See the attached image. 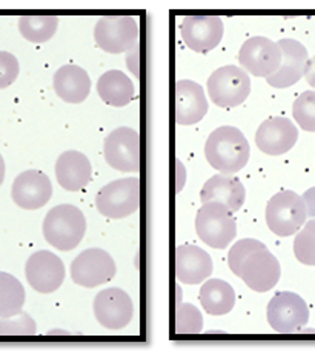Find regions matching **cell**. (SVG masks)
<instances>
[{
	"mask_svg": "<svg viewBox=\"0 0 315 351\" xmlns=\"http://www.w3.org/2000/svg\"><path fill=\"white\" fill-rule=\"evenodd\" d=\"M200 200L201 204L220 202L236 213L247 200V190L234 174H217L205 182L200 191Z\"/></svg>",
	"mask_w": 315,
	"mask_h": 351,
	"instance_id": "21",
	"label": "cell"
},
{
	"mask_svg": "<svg viewBox=\"0 0 315 351\" xmlns=\"http://www.w3.org/2000/svg\"><path fill=\"white\" fill-rule=\"evenodd\" d=\"M92 311L96 321L106 330L118 331L128 327L134 316V305L129 294L122 288H105L94 298Z\"/></svg>",
	"mask_w": 315,
	"mask_h": 351,
	"instance_id": "13",
	"label": "cell"
},
{
	"mask_svg": "<svg viewBox=\"0 0 315 351\" xmlns=\"http://www.w3.org/2000/svg\"><path fill=\"white\" fill-rule=\"evenodd\" d=\"M25 288L10 273L0 271V319L16 316L25 305Z\"/></svg>",
	"mask_w": 315,
	"mask_h": 351,
	"instance_id": "27",
	"label": "cell"
},
{
	"mask_svg": "<svg viewBox=\"0 0 315 351\" xmlns=\"http://www.w3.org/2000/svg\"><path fill=\"white\" fill-rule=\"evenodd\" d=\"M100 215L108 219H125L140 208V178H123L106 184L96 196Z\"/></svg>",
	"mask_w": 315,
	"mask_h": 351,
	"instance_id": "6",
	"label": "cell"
},
{
	"mask_svg": "<svg viewBox=\"0 0 315 351\" xmlns=\"http://www.w3.org/2000/svg\"><path fill=\"white\" fill-rule=\"evenodd\" d=\"M97 93L106 105L122 108L129 105L136 97V88L132 80L121 70H110L97 82Z\"/></svg>",
	"mask_w": 315,
	"mask_h": 351,
	"instance_id": "24",
	"label": "cell"
},
{
	"mask_svg": "<svg viewBox=\"0 0 315 351\" xmlns=\"http://www.w3.org/2000/svg\"><path fill=\"white\" fill-rule=\"evenodd\" d=\"M5 180V160L2 158V154H0V185L3 184Z\"/></svg>",
	"mask_w": 315,
	"mask_h": 351,
	"instance_id": "37",
	"label": "cell"
},
{
	"mask_svg": "<svg viewBox=\"0 0 315 351\" xmlns=\"http://www.w3.org/2000/svg\"><path fill=\"white\" fill-rule=\"evenodd\" d=\"M251 156L249 142L240 130L231 125L218 127L207 136L205 158L220 174H236L247 167Z\"/></svg>",
	"mask_w": 315,
	"mask_h": 351,
	"instance_id": "2",
	"label": "cell"
},
{
	"mask_svg": "<svg viewBox=\"0 0 315 351\" xmlns=\"http://www.w3.org/2000/svg\"><path fill=\"white\" fill-rule=\"evenodd\" d=\"M294 121L301 130L315 133V90L301 93L292 105Z\"/></svg>",
	"mask_w": 315,
	"mask_h": 351,
	"instance_id": "30",
	"label": "cell"
},
{
	"mask_svg": "<svg viewBox=\"0 0 315 351\" xmlns=\"http://www.w3.org/2000/svg\"><path fill=\"white\" fill-rule=\"evenodd\" d=\"M228 267L247 287L257 293L273 290L281 276L279 259L257 239L236 242L228 253Z\"/></svg>",
	"mask_w": 315,
	"mask_h": 351,
	"instance_id": "1",
	"label": "cell"
},
{
	"mask_svg": "<svg viewBox=\"0 0 315 351\" xmlns=\"http://www.w3.org/2000/svg\"><path fill=\"white\" fill-rule=\"evenodd\" d=\"M307 210L303 197L291 190L274 194L268 200L264 219L268 228L279 237H289L299 233L306 223Z\"/></svg>",
	"mask_w": 315,
	"mask_h": 351,
	"instance_id": "5",
	"label": "cell"
},
{
	"mask_svg": "<svg viewBox=\"0 0 315 351\" xmlns=\"http://www.w3.org/2000/svg\"><path fill=\"white\" fill-rule=\"evenodd\" d=\"M207 99L203 86L194 80H179L175 84V122L194 125L207 114Z\"/></svg>",
	"mask_w": 315,
	"mask_h": 351,
	"instance_id": "20",
	"label": "cell"
},
{
	"mask_svg": "<svg viewBox=\"0 0 315 351\" xmlns=\"http://www.w3.org/2000/svg\"><path fill=\"white\" fill-rule=\"evenodd\" d=\"M43 237L55 250L71 252L86 233V219L77 206L63 204L48 211L42 225Z\"/></svg>",
	"mask_w": 315,
	"mask_h": 351,
	"instance_id": "3",
	"label": "cell"
},
{
	"mask_svg": "<svg viewBox=\"0 0 315 351\" xmlns=\"http://www.w3.org/2000/svg\"><path fill=\"white\" fill-rule=\"evenodd\" d=\"M54 91L63 102L81 104L91 93V79L84 68L79 65H63L53 77Z\"/></svg>",
	"mask_w": 315,
	"mask_h": 351,
	"instance_id": "23",
	"label": "cell"
},
{
	"mask_svg": "<svg viewBox=\"0 0 315 351\" xmlns=\"http://www.w3.org/2000/svg\"><path fill=\"white\" fill-rule=\"evenodd\" d=\"M294 254L300 263L315 267V219H310L294 239Z\"/></svg>",
	"mask_w": 315,
	"mask_h": 351,
	"instance_id": "29",
	"label": "cell"
},
{
	"mask_svg": "<svg viewBox=\"0 0 315 351\" xmlns=\"http://www.w3.org/2000/svg\"><path fill=\"white\" fill-rule=\"evenodd\" d=\"M140 28L131 16H103L94 27L97 47L110 54L128 53L138 43Z\"/></svg>",
	"mask_w": 315,
	"mask_h": 351,
	"instance_id": "8",
	"label": "cell"
},
{
	"mask_svg": "<svg viewBox=\"0 0 315 351\" xmlns=\"http://www.w3.org/2000/svg\"><path fill=\"white\" fill-rule=\"evenodd\" d=\"M174 325L177 335H199L203 331V316L195 305L179 302L175 306Z\"/></svg>",
	"mask_w": 315,
	"mask_h": 351,
	"instance_id": "28",
	"label": "cell"
},
{
	"mask_svg": "<svg viewBox=\"0 0 315 351\" xmlns=\"http://www.w3.org/2000/svg\"><path fill=\"white\" fill-rule=\"evenodd\" d=\"M18 73H21V65L16 56L8 51H0V90L14 84Z\"/></svg>",
	"mask_w": 315,
	"mask_h": 351,
	"instance_id": "32",
	"label": "cell"
},
{
	"mask_svg": "<svg viewBox=\"0 0 315 351\" xmlns=\"http://www.w3.org/2000/svg\"><path fill=\"white\" fill-rule=\"evenodd\" d=\"M126 65L128 70L134 74V77L138 80L140 79V45L136 43L128 53H126Z\"/></svg>",
	"mask_w": 315,
	"mask_h": 351,
	"instance_id": "33",
	"label": "cell"
},
{
	"mask_svg": "<svg viewBox=\"0 0 315 351\" xmlns=\"http://www.w3.org/2000/svg\"><path fill=\"white\" fill-rule=\"evenodd\" d=\"M266 319L275 333L291 335L310 322V308L297 293L280 291L269 300Z\"/></svg>",
	"mask_w": 315,
	"mask_h": 351,
	"instance_id": "9",
	"label": "cell"
},
{
	"mask_svg": "<svg viewBox=\"0 0 315 351\" xmlns=\"http://www.w3.org/2000/svg\"><path fill=\"white\" fill-rule=\"evenodd\" d=\"M36 331V321L28 313L21 311L16 316L0 319V337H31Z\"/></svg>",
	"mask_w": 315,
	"mask_h": 351,
	"instance_id": "31",
	"label": "cell"
},
{
	"mask_svg": "<svg viewBox=\"0 0 315 351\" xmlns=\"http://www.w3.org/2000/svg\"><path fill=\"white\" fill-rule=\"evenodd\" d=\"M299 141V130L291 119L275 116L269 117L258 127L255 145L268 156H281L291 152Z\"/></svg>",
	"mask_w": 315,
	"mask_h": 351,
	"instance_id": "16",
	"label": "cell"
},
{
	"mask_svg": "<svg viewBox=\"0 0 315 351\" xmlns=\"http://www.w3.org/2000/svg\"><path fill=\"white\" fill-rule=\"evenodd\" d=\"M74 284L84 288H96L114 279L117 265L112 256L102 248H90L80 253L69 267Z\"/></svg>",
	"mask_w": 315,
	"mask_h": 351,
	"instance_id": "11",
	"label": "cell"
},
{
	"mask_svg": "<svg viewBox=\"0 0 315 351\" xmlns=\"http://www.w3.org/2000/svg\"><path fill=\"white\" fill-rule=\"evenodd\" d=\"M238 64L251 76L268 79L277 73L281 64V49L279 43L263 36L244 40L238 51Z\"/></svg>",
	"mask_w": 315,
	"mask_h": 351,
	"instance_id": "12",
	"label": "cell"
},
{
	"mask_svg": "<svg viewBox=\"0 0 315 351\" xmlns=\"http://www.w3.org/2000/svg\"><path fill=\"white\" fill-rule=\"evenodd\" d=\"M281 49V64L277 73L266 79L274 88H289L303 79L305 66L310 59L307 49L303 43L294 39H281L277 42Z\"/></svg>",
	"mask_w": 315,
	"mask_h": 351,
	"instance_id": "19",
	"label": "cell"
},
{
	"mask_svg": "<svg viewBox=\"0 0 315 351\" xmlns=\"http://www.w3.org/2000/svg\"><path fill=\"white\" fill-rule=\"evenodd\" d=\"M66 269L58 254L40 250L29 256L25 265V276L29 287L42 294L58 291L65 280Z\"/></svg>",
	"mask_w": 315,
	"mask_h": 351,
	"instance_id": "14",
	"label": "cell"
},
{
	"mask_svg": "<svg viewBox=\"0 0 315 351\" xmlns=\"http://www.w3.org/2000/svg\"><path fill=\"white\" fill-rule=\"evenodd\" d=\"M174 271L180 284L199 285L212 274L214 262L205 250L185 243L175 248Z\"/></svg>",
	"mask_w": 315,
	"mask_h": 351,
	"instance_id": "18",
	"label": "cell"
},
{
	"mask_svg": "<svg viewBox=\"0 0 315 351\" xmlns=\"http://www.w3.org/2000/svg\"><path fill=\"white\" fill-rule=\"evenodd\" d=\"M195 231L207 247L225 250L237 236V222L228 206L220 202H206L195 216Z\"/></svg>",
	"mask_w": 315,
	"mask_h": 351,
	"instance_id": "4",
	"label": "cell"
},
{
	"mask_svg": "<svg viewBox=\"0 0 315 351\" xmlns=\"http://www.w3.org/2000/svg\"><path fill=\"white\" fill-rule=\"evenodd\" d=\"M58 28L59 17L54 14H27L18 19V33L31 43L51 40Z\"/></svg>",
	"mask_w": 315,
	"mask_h": 351,
	"instance_id": "26",
	"label": "cell"
},
{
	"mask_svg": "<svg viewBox=\"0 0 315 351\" xmlns=\"http://www.w3.org/2000/svg\"><path fill=\"white\" fill-rule=\"evenodd\" d=\"M207 96L220 108H236L248 99L251 93L249 74L236 65L217 68L207 79Z\"/></svg>",
	"mask_w": 315,
	"mask_h": 351,
	"instance_id": "7",
	"label": "cell"
},
{
	"mask_svg": "<svg viewBox=\"0 0 315 351\" xmlns=\"http://www.w3.org/2000/svg\"><path fill=\"white\" fill-rule=\"evenodd\" d=\"M106 164L121 173L140 171V134L129 127H118L103 143Z\"/></svg>",
	"mask_w": 315,
	"mask_h": 351,
	"instance_id": "10",
	"label": "cell"
},
{
	"mask_svg": "<svg viewBox=\"0 0 315 351\" xmlns=\"http://www.w3.org/2000/svg\"><path fill=\"white\" fill-rule=\"evenodd\" d=\"M306 82L310 84L314 90H315V56H312V58L307 59L306 62V66H305V76Z\"/></svg>",
	"mask_w": 315,
	"mask_h": 351,
	"instance_id": "35",
	"label": "cell"
},
{
	"mask_svg": "<svg viewBox=\"0 0 315 351\" xmlns=\"http://www.w3.org/2000/svg\"><path fill=\"white\" fill-rule=\"evenodd\" d=\"M92 165L84 153L69 149L55 162V179L65 191H80L90 184Z\"/></svg>",
	"mask_w": 315,
	"mask_h": 351,
	"instance_id": "22",
	"label": "cell"
},
{
	"mask_svg": "<svg viewBox=\"0 0 315 351\" xmlns=\"http://www.w3.org/2000/svg\"><path fill=\"white\" fill-rule=\"evenodd\" d=\"M303 200L306 204V210H307V217L315 219V186L306 190L303 196Z\"/></svg>",
	"mask_w": 315,
	"mask_h": 351,
	"instance_id": "34",
	"label": "cell"
},
{
	"mask_svg": "<svg viewBox=\"0 0 315 351\" xmlns=\"http://www.w3.org/2000/svg\"><path fill=\"white\" fill-rule=\"evenodd\" d=\"M181 39L194 53L206 54L220 45L223 39L225 25L218 16L191 14L184 19L180 27Z\"/></svg>",
	"mask_w": 315,
	"mask_h": 351,
	"instance_id": "15",
	"label": "cell"
},
{
	"mask_svg": "<svg viewBox=\"0 0 315 351\" xmlns=\"http://www.w3.org/2000/svg\"><path fill=\"white\" fill-rule=\"evenodd\" d=\"M177 170H179V173H177V193H180L181 191V188L185 186V180H186V178H185V167H181V164H180V160H177Z\"/></svg>",
	"mask_w": 315,
	"mask_h": 351,
	"instance_id": "36",
	"label": "cell"
},
{
	"mask_svg": "<svg viewBox=\"0 0 315 351\" xmlns=\"http://www.w3.org/2000/svg\"><path fill=\"white\" fill-rule=\"evenodd\" d=\"M53 196V184L47 174L27 170L16 178L11 188V199L23 210H39Z\"/></svg>",
	"mask_w": 315,
	"mask_h": 351,
	"instance_id": "17",
	"label": "cell"
},
{
	"mask_svg": "<svg viewBox=\"0 0 315 351\" xmlns=\"http://www.w3.org/2000/svg\"><path fill=\"white\" fill-rule=\"evenodd\" d=\"M200 304L211 316H225L234 310L236 291L223 279H206L200 288Z\"/></svg>",
	"mask_w": 315,
	"mask_h": 351,
	"instance_id": "25",
	"label": "cell"
}]
</instances>
